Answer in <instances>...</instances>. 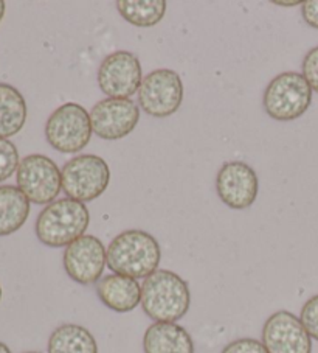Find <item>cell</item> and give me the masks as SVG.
I'll list each match as a JSON object with an SVG mask.
<instances>
[{
	"label": "cell",
	"instance_id": "1",
	"mask_svg": "<svg viewBox=\"0 0 318 353\" xmlns=\"http://www.w3.org/2000/svg\"><path fill=\"white\" fill-rule=\"evenodd\" d=\"M107 266L120 276L146 279L157 271L162 260L158 241L145 230H126L106 249Z\"/></svg>",
	"mask_w": 318,
	"mask_h": 353
},
{
	"label": "cell",
	"instance_id": "2",
	"mask_svg": "<svg viewBox=\"0 0 318 353\" xmlns=\"http://www.w3.org/2000/svg\"><path fill=\"white\" fill-rule=\"evenodd\" d=\"M189 288L185 280L168 270H157L142 285L143 312L156 322H176L188 313Z\"/></svg>",
	"mask_w": 318,
	"mask_h": 353
},
{
	"label": "cell",
	"instance_id": "3",
	"mask_svg": "<svg viewBox=\"0 0 318 353\" xmlns=\"http://www.w3.org/2000/svg\"><path fill=\"white\" fill-rule=\"evenodd\" d=\"M90 214L85 204L64 198L48 204L36 220V236L42 245L50 248L69 246L85 235Z\"/></svg>",
	"mask_w": 318,
	"mask_h": 353
},
{
	"label": "cell",
	"instance_id": "4",
	"mask_svg": "<svg viewBox=\"0 0 318 353\" xmlns=\"http://www.w3.org/2000/svg\"><path fill=\"white\" fill-rule=\"evenodd\" d=\"M312 89L306 78L297 72H284L275 77L262 97L268 117L278 121H292L308 111Z\"/></svg>",
	"mask_w": 318,
	"mask_h": 353
},
{
	"label": "cell",
	"instance_id": "5",
	"mask_svg": "<svg viewBox=\"0 0 318 353\" xmlns=\"http://www.w3.org/2000/svg\"><path fill=\"white\" fill-rule=\"evenodd\" d=\"M61 178L65 194L84 204L100 198L106 192L111 182V170L100 156L79 154L63 167Z\"/></svg>",
	"mask_w": 318,
	"mask_h": 353
},
{
	"label": "cell",
	"instance_id": "6",
	"mask_svg": "<svg viewBox=\"0 0 318 353\" xmlns=\"http://www.w3.org/2000/svg\"><path fill=\"white\" fill-rule=\"evenodd\" d=\"M90 114L78 103L59 106L45 125V137L52 148L59 153L73 154L87 147L92 137Z\"/></svg>",
	"mask_w": 318,
	"mask_h": 353
},
{
	"label": "cell",
	"instance_id": "7",
	"mask_svg": "<svg viewBox=\"0 0 318 353\" xmlns=\"http://www.w3.org/2000/svg\"><path fill=\"white\" fill-rule=\"evenodd\" d=\"M17 187L30 203L44 205L52 204L63 188V178L50 157L44 154H30L23 157L16 172Z\"/></svg>",
	"mask_w": 318,
	"mask_h": 353
},
{
	"label": "cell",
	"instance_id": "8",
	"mask_svg": "<svg viewBox=\"0 0 318 353\" xmlns=\"http://www.w3.org/2000/svg\"><path fill=\"white\" fill-rule=\"evenodd\" d=\"M183 101V83L179 74L169 69H158L146 75L138 89V105L156 119H167L176 114Z\"/></svg>",
	"mask_w": 318,
	"mask_h": 353
},
{
	"label": "cell",
	"instance_id": "9",
	"mask_svg": "<svg viewBox=\"0 0 318 353\" xmlns=\"http://www.w3.org/2000/svg\"><path fill=\"white\" fill-rule=\"evenodd\" d=\"M142 65L131 52L109 54L98 69V86L109 99H129L142 86Z\"/></svg>",
	"mask_w": 318,
	"mask_h": 353
},
{
	"label": "cell",
	"instance_id": "10",
	"mask_svg": "<svg viewBox=\"0 0 318 353\" xmlns=\"http://www.w3.org/2000/svg\"><path fill=\"white\" fill-rule=\"evenodd\" d=\"M140 108L129 99H106L90 111L92 130L104 140H120L136 130Z\"/></svg>",
	"mask_w": 318,
	"mask_h": 353
},
{
	"label": "cell",
	"instance_id": "11",
	"mask_svg": "<svg viewBox=\"0 0 318 353\" xmlns=\"http://www.w3.org/2000/svg\"><path fill=\"white\" fill-rule=\"evenodd\" d=\"M216 188L222 203L235 210L252 207L259 190L255 170L247 163L235 161L224 163L216 178Z\"/></svg>",
	"mask_w": 318,
	"mask_h": 353
},
{
	"label": "cell",
	"instance_id": "12",
	"mask_svg": "<svg viewBox=\"0 0 318 353\" xmlns=\"http://www.w3.org/2000/svg\"><path fill=\"white\" fill-rule=\"evenodd\" d=\"M64 270L69 277L81 285L98 282L107 263L106 248L95 235H83L65 248Z\"/></svg>",
	"mask_w": 318,
	"mask_h": 353
},
{
	"label": "cell",
	"instance_id": "13",
	"mask_svg": "<svg viewBox=\"0 0 318 353\" xmlns=\"http://www.w3.org/2000/svg\"><path fill=\"white\" fill-rule=\"evenodd\" d=\"M262 344L268 353H310L312 341L295 314L277 312L262 328Z\"/></svg>",
	"mask_w": 318,
	"mask_h": 353
},
{
	"label": "cell",
	"instance_id": "14",
	"mask_svg": "<svg viewBox=\"0 0 318 353\" xmlns=\"http://www.w3.org/2000/svg\"><path fill=\"white\" fill-rule=\"evenodd\" d=\"M96 294L107 308L117 313L132 312L142 302V287L136 279L109 274L98 282Z\"/></svg>",
	"mask_w": 318,
	"mask_h": 353
},
{
	"label": "cell",
	"instance_id": "15",
	"mask_svg": "<svg viewBox=\"0 0 318 353\" xmlns=\"http://www.w3.org/2000/svg\"><path fill=\"white\" fill-rule=\"evenodd\" d=\"M143 349L145 353H194V344L176 322H156L145 333Z\"/></svg>",
	"mask_w": 318,
	"mask_h": 353
},
{
	"label": "cell",
	"instance_id": "16",
	"mask_svg": "<svg viewBox=\"0 0 318 353\" xmlns=\"http://www.w3.org/2000/svg\"><path fill=\"white\" fill-rule=\"evenodd\" d=\"M30 215V201L19 187L0 185V236L19 230Z\"/></svg>",
	"mask_w": 318,
	"mask_h": 353
},
{
	"label": "cell",
	"instance_id": "17",
	"mask_svg": "<svg viewBox=\"0 0 318 353\" xmlns=\"http://www.w3.org/2000/svg\"><path fill=\"white\" fill-rule=\"evenodd\" d=\"M27 103L16 88L0 83V139L16 136L25 125Z\"/></svg>",
	"mask_w": 318,
	"mask_h": 353
},
{
	"label": "cell",
	"instance_id": "18",
	"mask_svg": "<svg viewBox=\"0 0 318 353\" xmlns=\"http://www.w3.org/2000/svg\"><path fill=\"white\" fill-rule=\"evenodd\" d=\"M48 353H98V345L87 328L65 324L52 333Z\"/></svg>",
	"mask_w": 318,
	"mask_h": 353
},
{
	"label": "cell",
	"instance_id": "19",
	"mask_svg": "<svg viewBox=\"0 0 318 353\" xmlns=\"http://www.w3.org/2000/svg\"><path fill=\"white\" fill-rule=\"evenodd\" d=\"M118 13L132 26L148 28L160 22L167 13L165 0H118Z\"/></svg>",
	"mask_w": 318,
	"mask_h": 353
},
{
	"label": "cell",
	"instance_id": "20",
	"mask_svg": "<svg viewBox=\"0 0 318 353\" xmlns=\"http://www.w3.org/2000/svg\"><path fill=\"white\" fill-rule=\"evenodd\" d=\"M19 151L7 139H0V182L10 179L19 168Z\"/></svg>",
	"mask_w": 318,
	"mask_h": 353
},
{
	"label": "cell",
	"instance_id": "21",
	"mask_svg": "<svg viewBox=\"0 0 318 353\" xmlns=\"http://www.w3.org/2000/svg\"><path fill=\"white\" fill-rule=\"evenodd\" d=\"M301 324L308 330L309 336L318 341V294L310 297L301 308Z\"/></svg>",
	"mask_w": 318,
	"mask_h": 353
},
{
	"label": "cell",
	"instance_id": "22",
	"mask_svg": "<svg viewBox=\"0 0 318 353\" xmlns=\"http://www.w3.org/2000/svg\"><path fill=\"white\" fill-rule=\"evenodd\" d=\"M303 77L312 90L318 94V47L312 48L303 61Z\"/></svg>",
	"mask_w": 318,
	"mask_h": 353
},
{
	"label": "cell",
	"instance_id": "23",
	"mask_svg": "<svg viewBox=\"0 0 318 353\" xmlns=\"http://www.w3.org/2000/svg\"><path fill=\"white\" fill-rule=\"evenodd\" d=\"M222 353H268L266 345L252 338H242L230 343Z\"/></svg>",
	"mask_w": 318,
	"mask_h": 353
},
{
	"label": "cell",
	"instance_id": "24",
	"mask_svg": "<svg viewBox=\"0 0 318 353\" xmlns=\"http://www.w3.org/2000/svg\"><path fill=\"white\" fill-rule=\"evenodd\" d=\"M301 13L306 23L314 28H318V0H309L301 3Z\"/></svg>",
	"mask_w": 318,
	"mask_h": 353
},
{
	"label": "cell",
	"instance_id": "25",
	"mask_svg": "<svg viewBox=\"0 0 318 353\" xmlns=\"http://www.w3.org/2000/svg\"><path fill=\"white\" fill-rule=\"evenodd\" d=\"M275 5H279V7H295V5H301L299 2H273Z\"/></svg>",
	"mask_w": 318,
	"mask_h": 353
},
{
	"label": "cell",
	"instance_id": "26",
	"mask_svg": "<svg viewBox=\"0 0 318 353\" xmlns=\"http://www.w3.org/2000/svg\"><path fill=\"white\" fill-rule=\"evenodd\" d=\"M5 8H7V5H5L3 0H0V22H2L3 16H5Z\"/></svg>",
	"mask_w": 318,
	"mask_h": 353
},
{
	"label": "cell",
	"instance_id": "27",
	"mask_svg": "<svg viewBox=\"0 0 318 353\" xmlns=\"http://www.w3.org/2000/svg\"><path fill=\"white\" fill-rule=\"evenodd\" d=\"M0 353H11V350L8 349V345H5L3 343H0Z\"/></svg>",
	"mask_w": 318,
	"mask_h": 353
},
{
	"label": "cell",
	"instance_id": "28",
	"mask_svg": "<svg viewBox=\"0 0 318 353\" xmlns=\"http://www.w3.org/2000/svg\"><path fill=\"white\" fill-rule=\"evenodd\" d=\"M0 299H2V287H0Z\"/></svg>",
	"mask_w": 318,
	"mask_h": 353
},
{
	"label": "cell",
	"instance_id": "29",
	"mask_svg": "<svg viewBox=\"0 0 318 353\" xmlns=\"http://www.w3.org/2000/svg\"><path fill=\"white\" fill-rule=\"evenodd\" d=\"M27 353H39V352H27Z\"/></svg>",
	"mask_w": 318,
	"mask_h": 353
}]
</instances>
